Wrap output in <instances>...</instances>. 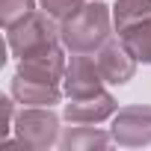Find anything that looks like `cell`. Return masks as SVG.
<instances>
[{
	"label": "cell",
	"instance_id": "cell-3",
	"mask_svg": "<svg viewBox=\"0 0 151 151\" xmlns=\"http://www.w3.org/2000/svg\"><path fill=\"white\" fill-rule=\"evenodd\" d=\"M116 18L122 27H127L130 21H142V18H151V0H122L116 6Z\"/></svg>",
	"mask_w": 151,
	"mask_h": 151
},
{
	"label": "cell",
	"instance_id": "cell-2",
	"mask_svg": "<svg viewBox=\"0 0 151 151\" xmlns=\"http://www.w3.org/2000/svg\"><path fill=\"white\" fill-rule=\"evenodd\" d=\"M119 56V47H110L101 53V71H104V77H110V83H124L130 74H133V62L130 59H116Z\"/></svg>",
	"mask_w": 151,
	"mask_h": 151
},
{
	"label": "cell",
	"instance_id": "cell-1",
	"mask_svg": "<svg viewBox=\"0 0 151 151\" xmlns=\"http://www.w3.org/2000/svg\"><path fill=\"white\" fill-rule=\"evenodd\" d=\"M92 30H98V33L107 36V12H104L101 6H83V12H80L77 18L68 21V27H65V42L74 45L77 50H86V47H92V45L101 42L98 36H92Z\"/></svg>",
	"mask_w": 151,
	"mask_h": 151
}]
</instances>
